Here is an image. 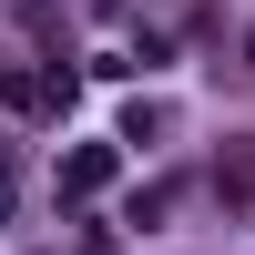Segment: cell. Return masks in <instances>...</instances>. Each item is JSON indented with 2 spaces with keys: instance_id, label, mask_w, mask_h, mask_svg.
<instances>
[{
  "instance_id": "obj_1",
  "label": "cell",
  "mask_w": 255,
  "mask_h": 255,
  "mask_svg": "<svg viewBox=\"0 0 255 255\" xmlns=\"http://www.w3.org/2000/svg\"><path fill=\"white\" fill-rule=\"evenodd\" d=\"M245 61H255V31H245Z\"/></svg>"
}]
</instances>
